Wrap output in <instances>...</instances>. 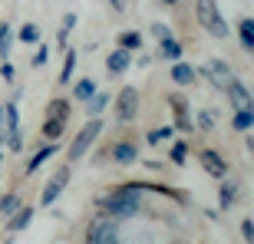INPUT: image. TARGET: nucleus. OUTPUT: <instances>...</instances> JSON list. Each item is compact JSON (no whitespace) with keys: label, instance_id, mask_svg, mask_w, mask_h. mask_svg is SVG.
<instances>
[{"label":"nucleus","instance_id":"2f4dec72","mask_svg":"<svg viewBox=\"0 0 254 244\" xmlns=\"http://www.w3.org/2000/svg\"><path fill=\"white\" fill-rule=\"evenodd\" d=\"M172 125H159V129H152L149 135H145V142H149V145H159V142H165V139H172Z\"/></svg>","mask_w":254,"mask_h":244},{"label":"nucleus","instance_id":"dca6fc26","mask_svg":"<svg viewBox=\"0 0 254 244\" xmlns=\"http://www.w3.org/2000/svg\"><path fill=\"white\" fill-rule=\"evenodd\" d=\"M53 152H57V145H53V142L40 145V149L33 152V155H30V162H27V175H33V172H37L40 165H43V162H50V155H53Z\"/></svg>","mask_w":254,"mask_h":244},{"label":"nucleus","instance_id":"c85d7f7f","mask_svg":"<svg viewBox=\"0 0 254 244\" xmlns=\"http://www.w3.org/2000/svg\"><path fill=\"white\" fill-rule=\"evenodd\" d=\"M169 159H172V165H185L189 162V142H175L169 149Z\"/></svg>","mask_w":254,"mask_h":244},{"label":"nucleus","instance_id":"393cba45","mask_svg":"<svg viewBox=\"0 0 254 244\" xmlns=\"http://www.w3.org/2000/svg\"><path fill=\"white\" fill-rule=\"evenodd\" d=\"M63 129H66V122H60V119H47V122H43V139H47V142H60Z\"/></svg>","mask_w":254,"mask_h":244},{"label":"nucleus","instance_id":"412c9836","mask_svg":"<svg viewBox=\"0 0 254 244\" xmlns=\"http://www.w3.org/2000/svg\"><path fill=\"white\" fill-rule=\"evenodd\" d=\"M231 125H235V132H251V125H254L251 106H245V109H235V119H231Z\"/></svg>","mask_w":254,"mask_h":244},{"label":"nucleus","instance_id":"2eb2a0df","mask_svg":"<svg viewBox=\"0 0 254 244\" xmlns=\"http://www.w3.org/2000/svg\"><path fill=\"white\" fill-rule=\"evenodd\" d=\"M228 96H231V103H235V109H245V106H251V93H248V86L241 83V79H235V83L225 89Z\"/></svg>","mask_w":254,"mask_h":244},{"label":"nucleus","instance_id":"ddd939ff","mask_svg":"<svg viewBox=\"0 0 254 244\" xmlns=\"http://www.w3.org/2000/svg\"><path fill=\"white\" fill-rule=\"evenodd\" d=\"M10 225H7V231L10 235H20V231H23V228L30 225V221H33V208H27V205H20L17 211H13V215L7 218Z\"/></svg>","mask_w":254,"mask_h":244},{"label":"nucleus","instance_id":"39448f33","mask_svg":"<svg viewBox=\"0 0 254 244\" xmlns=\"http://www.w3.org/2000/svg\"><path fill=\"white\" fill-rule=\"evenodd\" d=\"M139 116V89L135 86H126L116 96V119L119 122H135Z\"/></svg>","mask_w":254,"mask_h":244},{"label":"nucleus","instance_id":"72a5a7b5","mask_svg":"<svg viewBox=\"0 0 254 244\" xmlns=\"http://www.w3.org/2000/svg\"><path fill=\"white\" fill-rule=\"evenodd\" d=\"M215 119H218V116L215 113H211V109H201V113H198V129H215Z\"/></svg>","mask_w":254,"mask_h":244},{"label":"nucleus","instance_id":"4be33fe9","mask_svg":"<svg viewBox=\"0 0 254 244\" xmlns=\"http://www.w3.org/2000/svg\"><path fill=\"white\" fill-rule=\"evenodd\" d=\"M76 60H79V53L76 50H66V60H63V69H60V83H73V73H76Z\"/></svg>","mask_w":254,"mask_h":244},{"label":"nucleus","instance_id":"7ed1b4c3","mask_svg":"<svg viewBox=\"0 0 254 244\" xmlns=\"http://www.w3.org/2000/svg\"><path fill=\"white\" fill-rule=\"evenodd\" d=\"M126 235L116 218H96L89 231H86V244H123Z\"/></svg>","mask_w":254,"mask_h":244},{"label":"nucleus","instance_id":"7c9ffc66","mask_svg":"<svg viewBox=\"0 0 254 244\" xmlns=\"http://www.w3.org/2000/svg\"><path fill=\"white\" fill-rule=\"evenodd\" d=\"M86 103H89V109H86V113H89V116H99L106 106H109V96H106V93H93Z\"/></svg>","mask_w":254,"mask_h":244},{"label":"nucleus","instance_id":"0eeeda50","mask_svg":"<svg viewBox=\"0 0 254 244\" xmlns=\"http://www.w3.org/2000/svg\"><path fill=\"white\" fill-rule=\"evenodd\" d=\"M201 73H205L208 79H211V83L218 86V89H228V86H231V83L238 79V76L231 73V66H228L225 60H211V63H205V66H201Z\"/></svg>","mask_w":254,"mask_h":244},{"label":"nucleus","instance_id":"423d86ee","mask_svg":"<svg viewBox=\"0 0 254 244\" xmlns=\"http://www.w3.org/2000/svg\"><path fill=\"white\" fill-rule=\"evenodd\" d=\"M69 175H73V172H69V165H63V169H57V175H53V179H50L47 185H43V195H40V205H43V208H53V205H57V198L63 195V191H66V185H69Z\"/></svg>","mask_w":254,"mask_h":244},{"label":"nucleus","instance_id":"a211bd4d","mask_svg":"<svg viewBox=\"0 0 254 244\" xmlns=\"http://www.w3.org/2000/svg\"><path fill=\"white\" fill-rule=\"evenodd\" d=\"M159 57H162V60H172V63H175V60H182V43H179L175 37L159 40Z\"/></svg>","mask_w":254,"mask_h":244},{"label":"nucleus","instance_id":"aec40b11","mask_svg":"<svg viewBox=\"0 0 254 244\" xmlns=\"http://www.w3.org/2000/svg\"><path fill=\"white\" fill-rule=\"evenodd\" d=\"M238 191H241L238 182H225L221 191H218V208H231V205H235V198H238Z\"/></svg>","mask_w":254,"mask_h":244},{"label":"nucleus","instance_id":"6e6552de","mask_svg":"<svg viewBox=\"0 0 254 244\" xmlns=\"http://www.w3.org/2000/svg\"><path fill=\"white\" fill-rule=\"evenodd\" d=\"M169 106H172V113H175V125H172V129H179V132H191V129H195L191 113H189V99H185V96L172 93L169 96Z\"/></svg>","mask_w":254,"mask_h":244},{"label":"nucleus","instance_id":"c756f323","mask_svg":"<svg viewBox=\"0 0 254 244\" xmlns=\"http://www.w3.org/2000/svg\"><path fill=\"white\" fill-rule=\"evenodd\" d=\"M20 205H23V201H20V195H13V191H10V195H3V198H0V215H3V218H10V215H13V211H17Z\"/></svg>","mask_w":254,"mask_h":244},{"label":"nucleus","instance_id":"1a4fd4ad","mask_svg":"<svg viewBox=\"0 0 254 244\" xmlns=\"http://www.w3.org/2000/svg\"><path fill=\"white\" fill-rule=\"evenodd\" d=\"M198 162H201V169H205L211 179H225L228 175V162L221 159L215 149H201L198 152Z\"/></svg>","mask_w":254,"mask_h":244},{"label":"nucleus","instance_id":"f8f14e48","mask_svg":"<svg viewBox=\"0 0 254 244\" xmlns=\"http://www.w3.org/2000/svg\"><path fill=\"white\" fill-rule=\"evenodd\" d=\"M113 162H119V165L139 162V145H135V142H116L113 145Z\"/></svg>","mask_w":254,"mask_h":244},{"label":"nucleus","instance_id":"5701e85b","mask_svg":"<svg viewBox=\"0 0 254 244\" xmlns=\"http://www.w3.org/2000/svg\"><path fill=\"white\" fill-rule=\"evenodd\" d=\"M93 93H96V79H89V76H83V79H76V83H73V96L79 99V103H86Z\"/></svg>","mask_w":254,"mask_h":244},{"label":"nucleus","instance_id":"e433bc0d","mask_svg":"<svg viewBox=\"0 0 254 244\" xmlns=\"http://www.w3.org/2000/svg\"><path fill=\"white\" fill-rule=\"evenodd\" d=\"M0 76H3V83H13L17 69H13V63H10V60H3V66H0Z\"/></svg>","mask_w":254,"mask_h":244},{"label":"nucleus","instance_id":"6ab92c4d","mask_svg":"<svg viewBox=\"0 0 254 244\" xmlns=\"http://www.w3.org/2000/svg\"><path fill=\"white\" fill-rule=\"evenodd\" d=\"M238 37H241V47L251 53L254 50V20L251 17H241V23H238Z\"/></svg>","mask_w":254,"mask_h":244},{"label":"nucleus","instance_id":"20e7f679","mask_svg":"<svg viewBox=\"0 0 254 244\" xmlns=\"http://www.w3.org/2000/svg\"><path fill=\"white\" fill-rule=\"evenodd\" d=\"M99 132H103V119H96V116H93V119L79 129V135L73 139V145H69V162H79V159H83L86 152L93 149V142L99 139Z\"/></svg>","mask_w":254,"mask_h":244},{"label":"nucleus","instance_id":"b1692460","mask_svg":"<svg viewBox=\"0 0 254 244\" xmlns=\"http://www.w3.org/2000/svg\"><path fill=\"white\" fill-rule=\"evenodd\" d=\"M119 47L123 50H142V33L139 30H123V33H119Z\"/></svg>","mask_w":254,"mask_h":244},{"label":"nucleus","instance_id":"a19ab883","mask_svg":"<svg viewBox=\"0 0 254 244\" xmlns=\"http://www.w3.org/2000/svg\"><path fill=\"white\" fill-rule=\"evenodd\" d=\"M0 129H3V106H0Z\"/></svg>","mask_w":254,"mask_h":244},{"label":"nucleus","instance_id":"c9c22d12","mask_svg":"<svg viewBox=\"0 0 254 244\" xmlns=\"http://www.w3.org/2000/svg\"><path fill=\"white\" fill-rule=\"evenodd\" d=\"M152 37H155V40L172 37V27H169V23H152Z\"/></svg>","mask_w":254,"mask_h":244},{"label":"nucleus","instance_id":"ea45409f","mask_svg":"<svg viewBox=\"0 0 254 244\" xmlns=\"http://www.w3.org/2000/svg\"><path fill=\"white\" fill-rule=\"evenodd\" d=\"M159 3H169V7H175V3H179V0H159Z\"/></svg>","mask_w":254,"mask_h":244},{"label":"nucleus","instance_id":"4c0bfd02","mask_svg":"<svg viewBox=\"0 0 254 244\" xmlns=\"http://www.w3.org/2000/svg\"><path fill=\"white\" fill-rule=\"evenodd\" d=\"M241 235H245L248 244L254 241V221H251V218H245V221H241Z\"/></svg>","mask_w":254,"mask_h":244},{"label":"nucleus","instance_id":"a878e982","mask_svg":"<svg viewBox=\"0 0 254 244\" xmlns=\"http://www.w3.org/2000/svg\"><path fill=\"white\" fill-rule=\"evenodd\" d=\"M76 27V13H66L63 17V23H60V33H57V47L63 50L66 47V40H69V30Z\"/></svg>","mask_w":254,"mask_h":244},{"label":"nucleus","instance_id":"f257e3e1","mask_svg":"<svg viewBox=\"0 0 254 244\" xmlns=\"http://www.w3.org/2000/svg\"><path fill=\"white\" fill-rule=\"evenodd\" d=\"M96 208L103 211L106 218H116V221H126V218H135L142 211V191L126 182V185L113 188V191H106V195L96 198Z\"/></svg>","mask_w":254,"mask_h":244},{"label":"nucleus","instance_id":"58836bf2","mask_svg":"<svg viewBox=\"0 0 254 244\" xmlns=\"http://www.w3.org/2000/svg\"><path fill=\"white\" fill-rule=\"evenodd\" d=\"M109 7H113L116 13H123V10H126V0H109Z\"/></svg>","mask_w":254,"mask_h":244},{"label":"nucleus","instance_id":"9d476101","mask_svg":"<svg viewBox=\"0 0 254 244\" xmlns=\"http://www.w3.org/2000/svg\"><path fill=\"white\" fill-rule=\"evenodd\" d=\"M135 191H152V195H162V198H175V201H182L185 205V191H179V188H169V185H159V182H129Z\"/></svg>","mask_w":254,"mask_h":244},{"label":"nucleus","instance_id":"cd10ccee","mask_svg":"<svg viewBox=\"0 0 254 244\" xmlns=\"http://www.w3.org/2000/svg\"><path fill=\"white\" fill-rule=\"evenodd\" d=\"M17 40H20V43H27V47H30V43H40V27H37V23H23L20 33H17Z\"/></svg>","mask_w":254,"mask_h":244},{"label":"nucleus","instance_id":"f704fd0d","mask_svg":"<svg viewBox=\"0 0 254 244\" xmlns=\"http://www.w3.org/2000/svg\"><path fill=\"white\" fill-rule=\"evenodd\" d=\"M47 60H50V47H43V43H40L37 53H33V66H47Z\"/></svg>","mask_w":254,"mask_h":244},{"label":"nucleus","instance_id":"f03ea898","mask_svg":"<svg viewBox=\"0 0 254 244\" xmlns=\"http://www.w3.org/2000/svg\"><path fill=\"white\" fill-rule=\"evenodd\" d=\"M195 17L215 40L228 37V23L221 17V10H218V0H195Z\"/></svg>","mask_w":254,"mask_h":244},{"label":"nucleus","instance_id":"9b49d317","mask_svg":"<svg viewBox=\"0 0 254 244\" xmlns=\"http://www.w3.org/2000/svg\"><path fill=\"white\" fill-rule=\"evenodd\" d=\"M129 66H132V53H129V50H123V47L113 50V53L106 57V73H109V76H123Z\"/></svg>","mask_w":254,"mask_h":244},{"label":"nucleus","instance_id":"79ce46f5","mask_svg":"<svg viewBox=\"0 0 254 244\" xmlns=\"http://www.w3.org/2000/svg\"><path fill=\"white\" fill-rule=\"evenodd\" d=\"M0 162H3V149H0Z\"/></svg>","mask_w":254,"mask_h":244},{"label":"nucleus","instance_id":"4468645a","mask_svg":"<svg viewBox=\"0 0 254 244\" xmlns=\"http://www.w3.org/2000/svg\"><path fill=\"white\" fill-rule=\"evenodd\" d=\"M195 66H189V63H182V60H175L172 63V83L175 86H191L195 83Z\"/></svg>","mask_w":254,"mask_h":244},{"label":"nucleus","instance_id":"bb28decb","mask_svg":"<svg viewBox=\"0 0 254 244\" xmlns=\"http://www.w3.org/2000/svg\"><path fill=\"white\" fill-rule=\"evenodd\" d=\"M3 122H7V129H3V132L20 129V109H17V103H7V106H3Z\"/></svg>","mask_w":254,"mask_h":244},{"label":"nucleus","instance_id":"473e14b6","mask_svg":"<svg viewBox=\"0 0 254 244\" xmlns=\"http://www.w3.org/2000/svg\"><path fill=\"white\" fill-rule=\"evenodd\" d=\"M10 43H13V33H10V23H0V57H10Z\"/></svg>","mask_w":254,"mask_h":244},{"label":"nucleus","instance_id":"f3484780","mask_svg":"<svg viewBox=\"0 0 254 244\" xmlns=\"http://www.w3.org/2000/svg\"><path fill=\"white\" fill-rule=\"evenodd\" d=\"M69 113H73V109H69V99H63V96H60V99H50V106H47V119L66 122V119H69Z\"/></svg>","mask_w":254,"mask_h":244}]
</instances>
